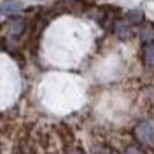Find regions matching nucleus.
<instances>
[{
	"label": "nucleus",
	"mask_w": 154,
	"mask_h": 154,
	"mask_svg": "<svg viewBox=\"0 0 154 154\" xmlns=\"http://www.w3.org/2000/svg\"><path fill=\"white\" fill-rule=\"evenodd\" d=\"M135 138L145 147L154 145V123L152 121H140L135 126Z\"/></svg>",
	"instance_id": "obj_1"
},
{
	"label": "nucleus",
	"mask_w": 154,
	"mask_h": 154,
	"mask_svg": "<svg viewBox=\"0 0 154 154\" xmlns=\"http://www.w3.org/2000/svg\"><path fill=\"white\" fill-rule=\"evenodd\" d=\"M23 9V4L19 0H4L0 4V16H11V14H18Z\"/></svg>",
	"instance_id": "obj_2"
},
{
	"label": "nucleus",
	"mask_w": 154,
	"mask_h": 154,
	"mask_svg": "<svg viewBox=\"0 0 154 154\" xmlns=\"http://www.w3.org/2000/svg\"><path fill=\"white\" fill-rule=\"evenodd\" d=\"M114 32L119 38H125L126 40V38L131 37V25L126 19H119V21H116V25H114Z\"/></svg>",
	"instance_id": "obj_3"
},
{
	"label": "nucleus",
	"mask_w": 154,
	"mask_h": 154,
	"mask_svg": "<svg viewBox=\"0 0 154 154\" xmlns=\"http://www.w3.org/2000/svg\"><path fill=\"white\" fill-rule=\"evenodd\" d=\"M25 32V19H12L9 23V35L11 37H19Z\"/></svg>",
	"instance_id": "obj_4"
},
{
	"label": "nucleus",
	"mask_w": 154,
	"mask_h": 154,
	"mask_svg": "<svg viewBox=\"0 0 154 154\" xmlns=\"http://www.w3.org/2000/svg\"><path fill=\"white\" fill-rule=\"evenodd\" d=\"M126 21L130 23V25H138V23H142V19H144V14H142V11L140 9H131L126 12Z\"/></svg>",
	"instance_id": "obj_5"
},
{
	"label": "nucleus",
	"mask_w": 154,
	"mask_h": 154,
	"mask_svg": "<svg viewBox=\"0 0 154 154\" xmlns=\"http://www.w3.org/2000/svg\"><path fill=\"white\" fill-rule=\"evenodd\" d=\"M144 58H145V63L151 68H154V44H149V46L145 48Z\"/></svg>",
	"instance_id": "obj_6"
},
{
	"label": "nucleus",
	"mask_w": 154,
	"mask_h": 154,
	"mask_svg": "<svg viewBox=\"0 0 154 154\" xmlns=\"http://www.w3.org/2000/svg\"><path fill=\"white\" fill-rule=\"evenodd\" d=\"M140 38H142L144 42H149V40L154 38V28L151 25H147V26H144V28L140 30Z\"/></svg>",
	"instance_id": "obj_7"
},
{
	"label": "nucleus",
	"mask_w": 154,
	"mask_h": 154,
	"mask_svg": "<svg viewBox=\"0 0 154 154\" xmlns=\"http://www.w3.org/2000/svg\"><path fill=\"white\" fill-rule=\"evenodd\" d=\"M123 154H145V152H144V149H140L138 145H128Z\"/></svg>",
	"instance_id": "obj_8"
},
{
	"label": "nucleus",
	"mask_w": 154,
	"mask_h": 154,
	"mask_svg": "<svg viewBox=\"0 0 154 154\" xmlns=\"http://www.w3.org/2000/svg\"><path fill=\"white\" fill-rule=\"evenodd\" d=\"M93 154H112V152H110V149L105 147V145H96L95 149H93Z\"/></svg>",
	"instance_id": "obj_9"
},
{
	"label": "nucleus",
	"mask_w": 154,
	"mask_h": 154,
	"mask_svg": "<svg viewBox=\"0 0 154 154\" xmlns=\"http://www.w3.org/2000/svg\"><path fill=\"white\" fill-rule=\"evenodd\" d=\"M67 154H86V152H84L81 147H70L67 151Z\"/></svg>",
	"instance_id": "obj_10"
},
{
	"label": "nucleus",
	"mask_w": 154,
	"mask_h": 154,
	"mask_svg": "<svg viewBox=\"0 0 154 154\" xmlns=\"http://www.w3.org/2000/svg\"><path fill=\"white\" fill-rule=\"evenodd\" d=\"M18 154H33L30 149H21V151H18Z\"/></svg>",
	"instance_id": "obj_11"
}]
</instances>
